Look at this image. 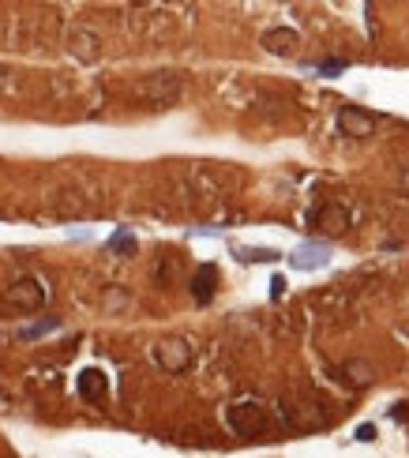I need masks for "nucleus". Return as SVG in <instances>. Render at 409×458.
I'll use <instances>...</instances> for the list:
<instances>
[{
  "label": "nucleus",
  "mask_w": 409,
  "mask_h": 458,
  "mask_svg": "<svg viewBox=\"0 0 409 458\" xmlns=\"http://www.w3.org/2000/svg\"><path fill=\"white\" fill-rule=\"evenodd\" d=\"M139 94L154 105H173L176 98H181V76H173V71H154L151 79L139 83Z\"/></svg>",
  "instance_id": "obj_1"
},
{
  "label": "nucleus",
  "mask_w": 409,
  "mask_h": 458,
  "mask_svg": "<svg viewBox=\"0 0 409 458\" xmlns=\"http://www.w3.org/2000/svg\"><path fill=\"white\" fill-rule=\"evenodd\" d=\"M226 421H229V428L240 432V436H256V432L267 428V414H263V406H256V402H237V406H229Z\"/></svg>",
  "instance_id": "obj_2"
},
{
  "label": "nucleus",
  "mask_w": 409,
  "mask_h": 458,
  "mask_svg": "<svg viewBox=\"0 0 409 458\" xmlns=\"http://www.w3.org/2000/svg\"><path fill=\"white\" fill-rule=\"evenodd\" d=\"M4 300L12 308H19V312H34V308L45 305V289L34 278H19V282H12V289L4 293Z\"/></svg>",
  "instance_id": "obj_3"
},
{
  "label": "nucleus",
  "mask_w": 409,
  "mask_h": 458,
  "mask_svg": "<svg viewBox=\"0 0 409 458\" xmlns=\"http://www.w3.org/2000/svg\"><path fill=\"white\" fill-rule=\"evenodd\" d=\"M290 263H293L297 271L327 267V263H331V244H323V241H304V244H297V252L290 255Z\"/></svg>",
  "instance_id": "obj_4"
},
{
  "label": "nucleus",
  "mask_w": 409,
  "mask_h": 458,
  "mask_svg": "<svg viewBox=\"0 0 409 458\" xmlns=\"http://www.w3.org/2000/svg\"><path fill=\"white\" fill-rule=\"evenodd\" d=\"M154 361L162 364L165 372H181L184 364L192 361V350H188L184 342H176V338H173V342H162V346L154 350Z\"/></svg>",
  "instance_id": "obj_5"
},
{
  "label": "nucleus",
  "mask_w": 409,
  "mask_h": 458,
  "mask_svg": "<svg viewBox=\"0 0 409 458\" xmlns=\"http://www.w3.org/2000/svg\"><path fill=\"white\" fill-rule=\"evenodd\" d=\"M106 395H109L106 372H98V368L79 372V398H83V402H106Z\"/></svg>",
  "instance_id": "obj_6"
},
{
  "label": "nucleus",
  "mask_w": 409,
  "mask_h": 458,
  "mask_svg": "<svg viewBox=\"0 0 409 458\" xmlns=\"http://www.w3.org/2000/svg\"><path fill=\"white\" fill-rule=\"evenodd\" d=\"M215 286H218V267L215 263H203L192 278V297L199 300V305H207V300L215 297Z\"/></svg>",
  "instance_id": "obj_7"
},
{
  "label": "nucleus",
  "mask_w": 409,
  "mask_h": 458,
  "mask_svg": "<svg viewBox=\"0 0 409 458\" xmlns=\"http://www.w3.org/2000/svg\"><path fill=\"white\" fill-rule=\"evenodd\" d=\"M338 121H342V128H346V135H372V132H376V117L360 113L357 105H346Z\"/></svg>",
  "instance_id": "obj_8"
},
{
  "label": "nucleus",
  "mask_w": 409,
  "mask_h": 458,
  "mask_svg": "<svg viewBox=\"0 0 409 458\" xmlns=\"http://www.w3.org/2000/svg\"><path fill=\"white\" fill-rule=\"evenodd\" d=\"M297 31H285V26H274V31H267L263 34V45H267V53H278V57H290V53L297 49Z\"/></svg>",
  "instance_id": "obj_9"
},
{
  "label": "nucleus",
  "mask_w": 409,
  "mask_h": 458,
  "mask_svg": "<svg viewBox=\"0 0 409 458\" xmlns=\"http://www.w3.org/2000/svg\"><path fill=\"white\" fill-rule=\"evenodd\" d=\"M237 260H244V263H278L282 252L278 248H237Z\"/></svg>",
  "instance_id": "obj_10"
},
{
  "label": "nucleus",
  "mask_w": 409,
  "mask_h": 458,
  "mask_svg": "<svg viewBox=\"0 0 409 458\" xmlns=\"http://www.w3.org/2000/svg\"><path fill=\"white\" fill-rule=\"evenodd\" d=\"M323 222H327L331 229H334V233H342V229H346L349 226V214H346V210H342V207H327V210H323Z\"/></svg>",
  "instance_id": "obj_11"
},
{
  "label": "nucleus",
  "mask_w": 409,
  "mask_h": 458,
  "mask_svg": "<svg viewBox=\"0 0 409 458\" xmlns=\"http://www.w3.org/2000/svg\"><path fill=\"white\" fill-rule=\"evenodd\" d=\"M57 327H60V319H57V316H49V319H38V323L23 327V338H42V334L57 331Z\"/></svg>",
  "instance_id": "obj_12"
},
{
  "label": "nucleus",
  "mask_w": 409,
  "mask_h": 458,
  "mask_svg": "<svg viewBox=\"0 0 409 458\" xmlns=\"http://www.w3.org/2000/svg\"><path fill=\"white\" fill-rule=\"evenodd\" d=\"M346 372L353 375V387H368V383H372V368H368L365 361H349Z\"/></svg>",
  "instance_id": "obj_13"
},
{
  "label": "nucleus",
  "mask_w": 409,
  "mask_h": 458,
  "mask_svg": "<svg viewBox=\"0 0 409 458\" xmlns=\"http://www.w3.org/2000/svg\"><path fill=\"white\" fill-rule=\"evenodd\" d=\"M109 248H113V252H135V237L128 233V229H117L113 241H109Z\"/></svg>",
  "instance_id": "obj_14"
},
{
  "label": "nucleus",
  "mask_w": 409,
  "mask_h": 458,
  "mask_svg": "<svg viewBox=\"0 0 409 458\" xmlns=\"http://www.w3.org/2000/svg\"><path fill=\"white\" fill-rule=\"evenodd\" d=\"M315 71H323V76H334V71H346V60H323V64H315Z\"/></svg>",
  "instance_id": "obj_15"
},
{
  "label": "nucleus",
  "mask_w": 409,
  "mask_h": 458,
  "mask_svg": "<svg viewBox=\"0 0 409 458\" xmlns=\"http://www.w3.org/2000/svg\"><path fill=\"white\" fill-rule=\"evenodd\" d=\"M376 436H379V432H376V425H360V428H357V439H360V443H372Z\"/></svg>",
  "instance_id": "obj_16"
},
{
  "label": "nucleus",
  "mask_w": 409,
  "mask_h": 458,
  "mask_svg": "<svg viewBox=\"0 0 409 458\" xmlns=\"http://www.w3.org/2000/svg\"><path fill=\"white\" fill-rule=\"evenodd\" d=\"M282 286H285V278H274L271 282V297H282Z\"/></svg>",
  "instance_id": "obj_17"
}]
</instances>
